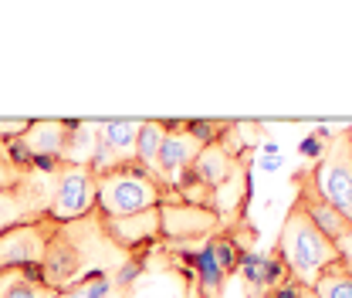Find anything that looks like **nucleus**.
<instances>
[{
  "label": "nucleus",
  "mask_w": 352,
  "mask_h": 298,
  "mask_svg": "<svg viewBox=\"0 0 352 298\" xmlns=\"http://www.w3.org/2000/svg\"><path fill=\"white\" fill-rule=\"evenodd\" d=\"M278 255L288 264V271L295 278H302L305 285H315L318 275L332 264L342 261V248L332 244L308 217L298 204H292V211L281 224V237H278Z\"/></svg>",
  "instance_id": "f257e3e1"
},
{
  "label": "nucleus",
  "mask_w": 352,
  "mask_h": 298,
  "mask_svg": "<svg viewBox=\"0 0 352 298\" xmlns=\"http://www.w3.org/2000/svg\"><path fill=\"white\" fill-rule=\"evenodd\" d=\"M102 217H129V213L153 211L163 204V187L146 170L119 167V170L98 176V197H95Z\"/></svg>",
  "instance_id": "f03ea898"
},
{
  "label": "nucleus",
  "mask_w": 352,
  "mask_h": 298,
  "mask_svg": "<svg viewBox=\"0 0 352 298\" xmlns=\"http://www.w3.org/2000/svg\"><path fill=\"white\" fill-rule=\"evenodd\" d=\"M311 187L325 204H332L352 224V129L329 136V149L322 153Z\"/></svg>",
  "instance_id": "7ed1b4c3"
},
{
  "label": "nucleus",
  "mask_w": 352,
  "mask_h": 298,
  "mask_svg": "<svg viewBox=\"0 0 352 298\" xmlns=\"http://www.w3.org/2000/svg\"><path fill=\"white\" fill-rule=\"evenodd\" d=\"M54 220H34V224H21L0 234V271H28V268H41L47 244L54 237Z\"/></svg>",
  "instance_id": "20e7f679"
},
{
  "label": "nucleus",
  "mask_w": 352,
  "mask_h": 298,
  "mask_svg": "<svg viewBox=\"0 0 352 298\" xmlns=\"http://www.w3.org/2000/svg\"><path fill=\"white\" fill-rule=\"evenodd\" d=\"M95 197H98V176L88 170V167H61L47 220H54V224H75V220H82L95 207Z\"/></svg>",
  "instance_id": "39448f33"
},
{
  "label": "nucleus",
  "mask_w": 352,
  "mask_h": 298,
  "mask_svg": "<svg viewBox=\"0 0 352 298\" xmlns=\"http://www.w3.org/2000/svg\"><path fill=\"white\" fill-rule=\"evenodd\" d=\"M207 142L204 139H197L193 132H186V129H170L166 132V139H163V149H160V160H156V183L160 187H183L186 183V176L193 170V163H197V156H200V149H204Z\"/></svg>",
  "instance_id": "423d86ee"
},
{
  "label": "nucleus",
  "mask_w": 352,
  "mask_h": 298,
  "mask_svg": "<svg viewBox=\"0 0 352 298\" xmlns=\"http://www.w3.org/2000/svg\"><path fill=\"white\" fill-rule=\"evenodd\" d=\"M220 227V217L210 207H193V204H160V234L170 241H197V237H214Z\"/></svg>",
  "instance_id": "0eeeda50"
},
{
  "label": "nucleus",
  "mask_w": 352,
  "mask_h": 298,
  "mask_svg": "<svg viewBox=\"0 0 352 298\" xmlns=\"http://www.w3.org/2000/svg\"><path fill=\"white\" fill-rule=\"evenodd\" d=\"M68 132H72V123H61V119H34V123H28L21 142H24L31 163H34V160H58V163H61Z\"/></svg>",
  "instance_id": "6e6552de"
},
{
  "label": "nucleus",
  "mask_w": 352,
  "mask_h": 298,
  "mask_svg": "<svg viewBox=\"0 0 352 298\" xmlns=\"http://www.w3.org/2000/svg\"><path fill=\"white\" fill-rule=\"evenodd\" d=\"M295 204H298V207L311 217V224H315V227H318V231L332 241V244H342V241H349V237H352V224L339 211H336L332 204H325L311 183H305V187L298 190V200H295Z\"/></svg>",
  "instance_id": "1a4fd4ad"
},
{
  "label": "nucleus",
  "mask_w": 352,
  "mask_h": 298,
  "mask_svg": "<svg viewBox=\"0 0 352 298\" xmlns=\"http://www.w3.org/2000/svg\"><path fill=\"white\" fill-rule=\"evenodd\" d=\"M105 231L112 234V241L135 248V244H146L153 237H160V207L142 213H129V217H102Z\"/></svg>",
  "instance_id": "9d476101"
},
{
  "label": "nucleus",
  "mask_w": 352,
  "mask_h": 298,
  "mask_svg": "<svg viewBox=\"0 0 352 298\" xmlns=\"http://www.w3.org/2000/svg\"><path fill=\"white\" fill-rule=\"evenodd\" d=\"M241 160H234V156H227L223 149H220L217 142H207L204 149H200V156H197V163H193V170L190 176L197 180V183H204V187H210V190H217L220 183L234 173Z\"/></svg>",
  "instance_id": "9b49d317"
},
{
  "label": "nucleus",
  "mask_w": 352,
  "mask_h": 298,
  "mask_svg": "<svg viewBox=\"0 0 352 298\" xmlns=\"http://www.w3.org/2000/svg\"><path fill=\"white\" fill-rule=\"evenodd\" d=\"M98 139L126 163H135V139H139V123L135 119H109V123H98Z\"/></svg>",
  "instance_id": "f8f14e48"
},
{
  "label": "nucleus",
  "mask_w": 352,
  "mask_h": 298,
  "mask_svg": "<svg viewBox=\"0 0 352 298\" xmlns=\"http://www.w3.org/2000/svg\"><path fill=\"white\" fill-rule=\"evenodd\" d=\"M95 146H98V123H72L65 153H61V167H88Z\"/></svg>",
  "instance_id": "ddd939ff"
},
{
  "label": "nucleus",
  "mask_w": 352,
  "mask_h": 298,
  "mask_svg": "<svg viewBox=\"0 0 352 298\" xmlns=\"http://www.w3.org/2000/svg\"><path fill=\"white\" fill-rule=\"evenodd\" d=\"M170 126L166 123H139V139H135V167L146 170L149 176L156 173V160H160V149H163V139H166ZM156 180V176H153Z\"/></svg>",
  "instance_id": "4468645a"
},
{
  "label": "nucleus",
  "mask_w": 352,
  "mask_h": 298,
  "mask_svg": "<svg viewBox=\"0 0 352 298\" xmlns=\"http://www.w3.org/2000/svg\"><path fill=\"white\" fill-rule=\"evenodd\" d=\"M41 220L38 213L31 211V204L24 200V193L17 187H0V234L21 224H34Z\"/></svg>",
  "instance_id": "2eb2a0df"
},
{
  "label": "nucleus",
  "mask_w": 352,
  "mask_h": 298,
  "mask_svg": "<svg viewBox=\"0 0 352 298\" xmlns=\"http://www.w3.org/2000/svg\"><path fill=\"white\" fill-rule=\"evenodd\" d=\"M311 288H315L318 298H352V268L346 261L325 268Z\"/></svg>",
  "instance_id": "dca6fc26"
},
{
  "label": "nucleus",
  "mask_w": 352,
  "mask_h": 298,
  "mask_svg": "<svg viewBox=\"0 0 352 298\" xmlns=\"http://www.w3.org/2000/svg\"><path fill=\"white\" fill-rule=\"evenodd\" d=\"M248 193V170H244V163H237L234 173L220 183L217 190H214V213H230L237 204H241V197Z\"/></svg>",
  "instance_id": "f3484780"
},
{
  "label": "nucleus",
  "mask_w": 352,
  "mask_h": 298,
  "mask_svg": "<svg viewBox=\"0 0 352 298\" xmlns=\"http://www.w3.org/2000/svg\"><path fill=\"white\" fill-rule=\"evenodd\" d=\"M197 275H200V285H204V292L210 298H217L220 285H223V271H220L217 257H214V248H210V237H207V244L200 248V255H197Z\"/></svg>",
  "instance_id": "a211bd4d"
},
{
  "label": "nucleus",
  "mask_w": 352,
  "mask_h": 298,
  "mask_svg": "<svg viewBox=\"0 0 352 298\" xmlns=\"http://www.w3.org/2000/svg\"><path fill=\"white\" fill-rule=\"evenodd\" d=\"M210 248H214V257H217V264H220V271H223V275L237 271L241 255H237V248H234V241H230V237H210Z\"/></svg>",
  "instance_id": "6ab92c4d"
},
{
  "label": "nucleus",
  "mask_w": 352,
  "mask_h": 298,
  "mask_svg": "<svg viewBox=\"0 0 352 298\" xmlns=\"http://www.w3.org/2000/svg\"><path fill=\"white\" fill-rule=\"evenodd\" d=\"M3 298H54V292L47 288V285H34V281H28V285H17V288H10Z\"/></svg>",
  "instance_id": "aec40b11"
},
{
  "label": "nucleus",
  "mask_w": 352,
  "mask_h": 298,
  "mask_svg": "<svg viewBox=\"0 0 352 298\" xmlns=\"http://www.w3.org/2000/svg\"><path fill=\"white\" fill-rule=\"evenodd\" d=\"M109 288H112L109 275L95 271V275H91V281L85 285V295H82V298H105V295H109Z\"/></svg>",
  "instance_id": "412c9836"
},
{
  "label": "nucleus",
  "mask_w": 352,
  "mask_h": 298,
  "mask_svg": "<svg viewBox=\"0 0 352 298\" xmlns=\"http://www.w3.org/2000/svg\"><path fill=\"white\" fill-rule=\"evenodd\" d=\"M24 129H28V119H0V142L24 136Z\"/></svg>",
  "instance_id": "4be33fe9"
},
{
  "label": "nucleus",
  "mask_w": 352,
  "mask_h": 298,
  "mask_svg": "<svg viewBox=\"0 0 352 298\" xmlns=\"http://www.w3.org/2000/svg\"><path fill=\"white\" fill-rule=\"evenodd\" d=\"M139 275H142V268H139V264H126V268L119 271V281H122V285H129V281H135Z\"/></svg>",
  "instance_id": "5701e85b"
},
{
  "label": "nucleus",
  "mask_w": 352,
  "mask_h": 298,
  "mask_svg": "<svg viewBox=\"0 0 352 298\" xmlns=\"http://www.w3.org/2000/svg\"><path fill=\"white\" fill-rule=\"evenodd\" d=\"M281 163H285L281 156H264V160H258V167H261L264 173H274V170H281Z\"/></svg>",
  "instance_id": "b1692460"
},
{
  "label": "nucleus",
  "mask_w": 352,
  "mask_h": 298,
  "mask_svg": "<svg viewBox=\"0 0 352 298\" xmlns=\"http://www.w3.org/2000/svg\"><path fill=\"white\" fill-rule=\"evenodd\" d=\"M318 153H322V142L318 139H305L302 142V156H318Z\"/></svg>",
  "instance_id": "393cba45"
},
{
  "label": "nucleus",
  "mask_w": 352,
  "mask_h": 298,
  "mask_svg": "<svg viewBox=\"0 0 352 298\" xmlns=\"http://www.w3.org/2000/svg\"><path fill=\"white\" fill-rule=\"evenodd\" d=\"M261 149H264V156H278V142L274 139H264Z\"/></svg>",
  "instance_id": "a878e982"
}]
</instances>
